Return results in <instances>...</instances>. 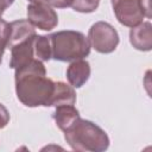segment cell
<instances>
[{
    "instance_id": "1",
    "label": "cell",
    "mask_w": 152,
    "mask_h": 152,
    "mask_svg": "<svg viewBox=\"0 0 152 152\" xmlns=\"http://www.w3.org/2000/svg\"><path fill=\"white\" fill-rule=\"evenodd\" d=\"M53 87L55 82L46 77L45 66L37 58L15 70L17 97L27 107H48Z\"/></svg>"
},
{
    "instance_id": "2",
    "label": "cell",
    "mask_w": 152,
    "mask_h": 152,
    "mask_svg": "<svg viewBox=\"0 0 152 152\" xmlns=\"http://www.w3.org/2000/svg\"><path fill=\"white\" fill-rule=\"evenodd\" d=\"M64 132V138L75 151L101 152L108 148L109 138L96 124L78 118Z\"/></svg>"
},
{
    "instance_id": "3",
    "label": "cell",
    "mask_w": 152,
    "mask_h": 152,
    "mask_svg": "<svg viewBox=\"0 0 152 152\" xmlns=\"http://www.w3.org/2000/svg\"><path fill=\"white\" fill-rule=\"evenodd\" d=\"M52 58L61 62L83 59L90 52L88 38L78 31H59L50 34Z\"/></svg>"
},
{
    "instance_id": "4",
    "label": "cell",
    "mask_w": 152,
    "mask_h": 152,
    "mask_svg": "<svg viewBox=\"0 0 152 152\" xmlns=\"http://www.w3.org/2000/svg\"><path fill=\"white\" fill-rule=\"evenodd\" d=\"M88 40L97 52L110 53L119 44V34L110 24L97 21L89 28Z\"/></svg>"
},
{
    "instance_id": "5",
    "label": "cell",
    "mask_w": 152,
    "mask_h": 152,
    "mask_svg": "<svg viewBox=\"0 0 152 152\" xmlns=\"http://www.w3.org/2000/svg\"><path fill=\"white\" fill-rule=\"evenodd\" d=\"M112 6L118 21L124 26L134 27L147 18L142 0H112Z\"/></svg>"
},
{
    "instance_id": "6",
    "label": "cell",
    "mask_w": 152,
    "mask_h": 152,
    "mask_svg": "<svg viewBox=\"0 0 152 152\" xmlns=\"http://www.w3.org/2000/svg\"><path fill=\"white\" fill-rule=\"evenodd\" d=\"M27 19L33 26L43 31H50L58 24V17L55 10L42 4H31L27 6Z\"/></svg>"
},
{
    "instance_id": "7",
    "label": "cell",
    "mask_w": 152,
    "mask_h": 152,
    "mask_svg": "<svg viewBox=\"0 0 152 152\" xmlns=\"http://www.w3.org/2000/svg\"><path fill=\"white\" fill-rule=\"evenodd\" d=\"M34 38L27 39L11 48V61L10 66L14 70L26 65L34 58Z\"/></svg>"
},
{
    "instance_id": "8",
    "label": "cell",
    "mask_w": 152,
    "mask_h": 152,
    "mask_svg": "<svg viewBox=\"0 0 152 152\" xmlns=\"http://www.w3.org/2000/svg\"><path fill=\"white\" fill-rule=\"evenodd\" d=\"M36 34L33 25L28 20H15L10 24V34H8V42H7V48L11 49L12 46L23 43L27 39L33 38Z\"/></svg>"
},
{
    "instance_id": "9",
    "label": "cell",
    "mask_w": 152,
    "mask_h": 152,
    "mask_svg": "<svg viewBox=\"0 0 152 152\" xmlns=\"http://www.w3.org/2000/svg\"><path fill=\"white\" fill-rule=\"evenodd\" d=\"M151 23H140L129 31V42L137 50L150 51L152 48V32Z\"/></svg>"
},
{
    "instance_id": "10",
    "label": "cell",
    "mask_w": 152,
    "mask_h": 152,
    "mask_svg": "<svg viewBox=\"0 0 152 152\" xmlns=\"http://www.w3.org/2000/svg\"><path fill=\"white\" fill-rule=\"evenodd\" d=\"M90 76V65L87 61L78 59L74 61L68 70H66V78L71 87L80 88L82 87Z\"/></svg>"
},
{
    "instance_id": "11",
    "label": "cell",
    "mask_w": 152,
    "mask_h": 152,
    "mask_svg": "<svg viewBox=\"0 0 152 152\" xmlns=\"http://www.w3.org/2000/svg\"><path fill=\"white\" fill-rule=\"evenodd\" d=\"M76 102V94L74 87L63 83V82H55L52 95L49 100L48 107H57L63 104H75Z\"/></svg>"
},
{
    "instance_id": "12",
    "label": "cell",
    "mask_w": 152,
    "mask_h": 152,
    "mask_svg": "<svg viewBox=\"0 0 152 152\" xmlns=\"http://www.w3.org/2000/svg\"><path fill=\"white\" fill-rule=\"evenodd\" d=\"M80 118L78 110L74 107V104H63L57 106L56 110L53 113V119L56 125L62 129H66L75 120Z\"/></svg>"
},
{
    "instance_id": "13",
    "label": "cell",
    "mask_w": 152,
    "mask_h": 152,
    "mask_svg": "<svg viewBox=\"0 0 152 152\" xmlns=\"http://www.w3.org/2000/svg\"><path fill=\"white\" fill-rule=\"evenodd\" d=\"M34 56L39 61H49L52 58V49L50 36H36L34 38Z\"/></svg>"
},
{
    "instance_id": "14",
    "label": "cell",
    "mask_w": 152,
    "mask_h": 152,
    "mask_svg": "<svg viewBox=\"0 0 152 152\" xmlns=\"http://www.w3.org/2000/svg\"><path fill=\"white\" fill-rule=\"evenodd\" d=\"M100 0H71L70 7L81 13H91L99 7Z\"/></svg>"
},
{
    "instance_id": "15",
    "label": "cell",
    "mask_w": 152,
    "mask_h": 152,
    "mask_svg": "<svg viewBox=\"0 0 152 152\" xmlns=\"http://www.w3.org/2000/svg\"><path fill=\"white\" fill-rule=\"evenodd\" d=\"M8 34H10V24L0 18V64L2 62L4 51L7 48Z\"/></svg>"
},
{
    "instance_id": "16",
    "label": "cell",
    "mask_w": 152,
    "mask_h": 152,
    "mask_svg": "<svg viewBox=\"0 0 152 152\" xmlns=\"http://www.w3.org/2000/svg\"><path fill=\"white\" fill-rule=\"evenodd\" d=\"M32 4H42V5H48V6H52V7H57V8H64V7H69L71 4V0H28Z\"/></svg>"
},
{
    "instance_id": "17",
    "label": "cell",
    "mask_w": 152,
    "mask_h": 152,
    "mask_svg": "<svg viewBox=\"0 0 152 152\" xmlns=\"http://www.w3.org/2000/svg\"><path fill=\"white\" fill-rule=\"evenodd\" d=\"M10 121V113L4 104L0 103V128H4Z\"/></svg>"
},
{
    "instance_id": "18",
    "label": "cell",
    "mask_w": 152,
    "mask_h": 152,
    "mask_svg": "<svg viewBox=\"0 0 152 152\" xmlns=\"http://www.w3.org/2000/svg\"><path fill=\"white\" fill-rule=\"evenodd\" d=\"M14 0H0V17L2 15V13L5 12L6 8H8Z\"/></svg>"
},
{
    "instance_id": "19",
    "label": "cell",
    "mask_w": 152,
    "mask_h": 152,
    "mask_svg": "<svg viewBox=\"0 0 152 152\" xmlns=\"http://www.w3.org/2000/svg\"><path fill=\"white\" fill-rule=\"evenodd\" d=\"M142 6L147 14V18H151V10H150V0H142Z\"/></svg>"
}]
</instances>
